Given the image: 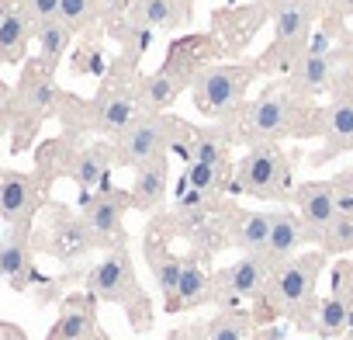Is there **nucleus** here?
Instances as JSON below:
<instances>
[{"label": "nucleus", "mask_w": 353, "mask_h": 340, "mask_svg": "<svg viewBox=\"0 0 353 340\" xmlns=\"http://www.w3.org/2000/svg\"><path fill=\"white\" fill-rule=\"evenodd\" d=\"M288 185H291V167L284 153L270 142L253 146L236 167V188L253 198H288Z\"/></svg>", "instance_id": "obj_2"}, {"label": "nucleus", "mask_w": 353, "mask_h": 340, "mask_svg": "<svg viewBox=\"0 0 353 340\" xmlns=\"http://www.w3.org/2000/svg\"><path fill=\"white\" fill-rule=\"evenodd\" d=\"M181 156L188 163H212V167H225V142L215 139V135H198L191 142H181L176 146Z\"/></svg>", "instance_id": "obj_33"}, {"label": "nucleus", "mask_w": 353, "mask_h": 340, "mask_svg": "<svg viewBox=\"0 0 353 340\" xmlns=\"http://www.w3.org/2000/svg\"><path fill=\"white\" fill-rule=\"evenodd\" d=\"M21 11H25V15H28V21L39 28V25H46V21H56V18H59V0H25Z\"/></svg>", "instance_id": "obj_35"}, {"label": "nucleus", "mask_w": 353, "mask_h": 340, "mask_svg": "<svg viewBox=\"0 0 353 340\" xmlns=\"http://www.w3.org/2000/svg\"><path fill=\"white\" fill-rule=\"evenodd\" d=\"M312 18H315V0H284L281 11H277V46H298L308 39V28H312Z\"/></svg>", "instance_id": "obj_21"}, {"label": "nucleus", "mask_w": 353, "mask_h": 340, "mask_svg": "<svg viewBox=\"0 0 353 340\" xmlns=\"http://www.w3.org/2000/svg\"><path fill=\"white\" fill-rule=\"evenodd\" d=\"M139 118V101L125 91H101V97L90 104V125L97 132H114L121 135L132 122Z\"/></svg>", "instance_id": "obj_15"}, {"label": "nucleus", "mask_w": 353, "mask_h": 340, "mask_svg": "<svg viewBox=\"0 0 353 340\" xmlns=\"http://www.w3.org/2000/svg\"><path fill=\"white\" fill-rule=\"evenodd\" d=\"M94 302H97L94 295H80V299L73 295V299H66V305H63V312H59L49 340H90L97 333Z\"/></svg>", "instance_id": "obj_17"}, {"label": "nucleus", "mask_w": 353, "mask_h": 340, "mask_svg": "<svg viewBox=\"0 0 353 340\" xmlns=\"http://www.w3.org/2000/svg\"><path fill=\"white\" fill-rule=\"evenodd\" d=\"M35 247L42 254H52L63 264H77L90 250L104 247V240L83 223V216H73L70 209H49V223L35 236Z\"/></svg>", "instance_id": "obj_4"}, {"label": "nucleus", "mask_w": 353, "mask_h": 340, "mask_svg": "<svg viewBox=\"0 0 353 340\" xmlns=\"http://www.w3.org/2000/svg\"><path fill=\"white\" fill-rule=\"evenodd\" d=\"M263 340H277V337H263Z\"/></svg>", "instance_id": "obj_38"}, {"label": "nucleus", "mask_w": 353, "mask_h": 340, "mask_svg": "<svg viewBox=\"0 0 353 340\" xmlns=\"http://www.w3.org/2000/svg\"><path fill=\"white\" fill-rule=\"evenodd\" d=\"M125 209H132V198L125 191H101V195H83V223L104 240V247L121 233Z\"/></svg>", "instance_id": "obj_12"}, {"label": "nucleus", "mask_w": 353, "mask_h": 340, "mask_svg": "<svg viewBox=\"0 0 353 340\" xmlns=\"http://www.w3.org/2000/svg\"><path fill=\"white\" fill-rule=\"evenodd\" d=\"M350 323H353V316H350L346 299L332 295V299L319 302V309H315V330H319V337H339V333L350 330Z\"/></svg>", "instance_id": "obj_29"}, {"label": "nucleus", "mask_w": 353, "mask_h": 340, "mask_svg": "<svg viewBox=\"0 0 353 340\" xmlns=\"http://www.w3.org/2000/svg\"><path fill=\"white\" fill-rule=\"evenodd\" d=\"M52 101H56V87H52V73L39 66H28L18 91H14V118H18V142H14V153H21L32 139V132L39 129V122L52 111Z\"/></svg>", "instance_id": "obj_7"}, {"label": "nucleus", "mask_w": 353, "mask_h": 340, "mask_svg": "<svg viewBox=\"0 0 353 340\" xmlns=\"http://www.w3.org/2000/svg\"><path fill=\"white\" fill-rule=\"evenodd\" d=\"M181 91H184V77H181V73H173V70H159V73H152V77L142 84V91H139V104H142L145 111H152V115H156V111L170 108Z\"/></svg>", "instance_id": "obj_25"}, {"label": "nucleus", "mask_w": 353, "mask_h": 340, "mask_svg": "<svg viewBox=\"0 0 353 340\" xmlns=\"http://www.w3.org/2000/svg\"><path fill=\"white\" fill-rule=\"evenodd\" d=\"M87 295H94L97 302H121L128 323L139 330L149 323V302L135 285V267L121 243L87 274Z\"/></svg>", "instance_id": "obj_1"}, {"label": "nucleus", "mask_w": 353, "mask_h": 340, "mask_svg": "<svg viewBox=\"0 0 353 340\" xmlns=\"http://www.w3.org/2000/svg\"><path fill=\"white\" fill-rule=\"evenodd\" d=\"M322 254H346L353 250V212H339L322 233H319Z\"/></svg>", "instance_id": "obj_32"}, {"label": "nucleus", "mask_w": 353, "mask_h": 340, "mask_svg": "<svg viewBox=\"0 0 353 340\" xmlns=\"http://www.w3.org/2000/svg\"><path fill=\"white\" fill-rule=\"evenodd\" d=\"M97 18V0H59V21L70 32L87 28Z\"/></svg>", "instance_id": "obj_34"}, {"label": "nucleus", "mask_w": 353, "mask_h": 340, "mask_svg": "<svg viewBox=\"0 0 353 340\" xmlns=\"http://www.w3.org/2000/svg\"><path fill=\"white\" fill-rule=\"evenodd\" d=\"M208 299H212V274H208L198 261H184L173 312H176V309H194V305H201V302H208Z\"/></svg>", "instance_id": "obj_26"}, {"label": "nucleus", "mask_w": 353, "mask_h": 340, "mask_svg": "<svg viewBox=\"0 0 353 340\" xmlns=\"http://www.w3.org/2000/svg\"><path fill=\"white\" fill-rule=\"evenodd\" d=\"M42 191H46V181L39 174L0 170V219L18 233H28V226L42 205Z\"/></svg>", "instance_id": "obj_8"}, {"label": "nucleus", "mask_w": 353, "mask_h": 340, "mask_svg": "<svg viewBox=\"0 0 353 340\" xmlns=\"http://www.w3.org/2000/svg\"><path fill=\"white\" fill-rule=\"evenodd\" d=\"M0 278L11 281V288L25 292L32 281H42L32 267V240L28 233L8 229V236H0Z\"/></svg>", "instance_id": "obj_13"}, {"label": "nucleus", "mask_w": 353, "mask_h": 340, "mask_svg": "<svg viewBox=\"0 0 353 340\" xmlns=\"http://www.w3.org/2000/svg\"><path fill=\"white\" fill-rule=\"evenodd\" d=\"M145 261H149V271L163 292V302H166V312H173V302H176V285H181V271H184V261L170 254L163 243H156V236H145Z\"/></svg>", "instance_id": "obj_18"}, {"label": "nucleus", "mask_w": 353, "mask_h": 340, "mask_svg": "<svg viewBox=\"0 0 353 340\" xmlns=\"http://www.w3.org/2000/svg\"><path fill=\"white\" fill-rule=\"evenodd\" d=\"M166 185H170L166 156H159V160L139 167V170H135V185H132V191H128L132 209H135V212H152V209H159L163 198H166Z\"/></svg>", "instance_id": "obj_16"}, {"label": "nucleus", "mask_w": 353, "mask_h": 340, "mask_svg": "<svg viewBox=\"0 0 353 340\" xmlns=\"http://www.w3.org/2000/svg\"><path fill=\"white\" fill-rule=\"evenodd\" d=\"M225 181H229V163H225V167H212V163H188V170H184V185H181V188H194V191L212 195V191H222V188H225Z\"/></svg>", "instance_id": "obj_31"}, {"label": "nucleus", "mask_w": 353, "mask_h": 340, "mask_svg": "<svg viewBox=\"0 0 353 340\" xmlns=\"http://www.w3.org/2000/svg\"><path fill=\"white\" fill-rule=\"evenodd\" d=\"M346 340H353V323H350V333H346Z\"/></svg>", "instance_id": "obj_37"}, {"label": "nucleus", "mask_w": 353, "mask_h": 340, "mask_svg": "<svg viewBox=\"0 0 353 340\" xmlns=\"http://www.w3.org/2000/svg\"><path fill=\"white\" fill-rule=\"evenodd\" d=\"M111 163H114V146H101V142H94V146L80 149V153L70 160V178L80 185L83 195H90V191L108 178Z\"/></svg>", "instance_id": "obj_19"}, {"label": "nucleus", "mask_w": 353, "mask_h": 340, "mask_svg": "<svg viewBox=\"0 0 353 340\" xmlns=\"http://www.w3.org/2000/svg\"><path fill=\"white\" fill-rule=\"evenodd\" d=\"M332 84V56L325 53H308L294 66V91L298 94H322Z\"/></svg>", "instance_id": "obj_27"}, {"label": "nucleus", "mask_w": 353, "mask_h": 340, "mask_svg": "<svg viewBox=\"0 0 353 340\" xmlns=\"http://www.w3.org/2000/svg\"><path fill=\"white\" fill-rule=\"evenodd\" d=\"M35 39H39V63H42V70H49V73H52V70L59 66V59L66 56L73 32L56 18V21L39 25V28H35Z\"/></svg>", "instance_id": "obj_28"}, {"label": "nucleus", "mask_w": 353, "mask_h": 340, "mask_svg": "<svg viewBox=\"0 0 353 340\" xmlns=\"http://www.w3.org/2000/svg\"><path fill=\"white\" fill-rule=\"evenodd\" d=\"M332 4H339V0H332Z\"/></svg>", "instance_id": "obj_39"}, {"label": "nucleus", "mask_w": 353, "mask_h": 340, "mask_svg": "<svg viewBox=\"0 0 353 340\" xmlns=\"http://www.w3.org/2000/svg\"><path fill=\"white\" fill-rule=\"evenodd\" d=\"M201 340H250V316L225 309L201 326Z\"/></svg>", "instance_id": "obj_30"}, {"label": "nucleus", "mask_w": 353, "mask_h": 340, "mask_svg": "<svg viewBox=\"0 0 353 340\" xmlns=\"http://www.w3.org/2000/svg\"><path fill=\"white\" fill-rule=\"evenodd\" d=\"M325 135L332 139L329 149L315 153V163H322L332 153H343L353 146V97H339L329 111H325Z\"/></svg>", "instance_id": "obj_24"}, {"label": "nucleus", "mask_w": 353, "mask_h": 340, "mask_svg": "<svg viewBox=\"0 0 353 340\" xmlns=\"http://www.w3.org/2000/svg\"><path fill=\"white\" fill-rule=\"evenodd\" d=\"M315 236H312V229L294 216V212H288V209H277V212H270V240H267V257L281 267L284 261H291L294 254H298V247H305V243H312Z\"/></svg>", "instance_id": "obj_14"}, {"label": "nucleus", "mask_w": 353, "mask_h": 340, "mask_svg": "<svg viewBox=\"0 0 353 340\" xmlns=\"http://www.w3.org/2000/svg\"><path fill=\"white\" fill-rule=\"evenodd\" d=\"M291 198L298 202L301 223L312 229V236H315V243H319V233L339 216L332 181H305V185H298V188L291 191Z\"/></svg>", "instance_id": "obj_11"}, {"label": "nucleus", "mask_w": 353, "mask_h": 340, "mask_svg": "<svg viewBox=\"0 0 353 340\" xmlns=\"http://www.w3.org/2000/svg\"><path fill=\"white\" fill-rule=\"evenodd\" d=\"M250 80H253L250 66H236V63L208 66V70H201L194 77V104L205 115H229L243 101Z\"/></svg>", "instance_id": "obj_6"}, {"label": "nucleus", "mask_w": 353, "mask_h": 340, "mask_svg": "<svg viewBox=\"0 0 353 340\" xmlns=\"http://www.w3.org/2000/svg\"><path fill=\"white\" fill-rule=\"evenodd\" d=\"M132 18L145 28H176L191 18V0H139Z\"/></svg>", "instance_id": "obj_23"}, {"label": "nucleus", "mask_w": 353, "mask_h": 340, "mask_svg": "<svg viewBox=\"0 0 353 340\" xmlns=\"http://www.w3.org/2000/svg\"><path fill=\"white\" fill-rule=\"evenodd\" d=\"M325 264V254H305V257H291L274 271V292L284 312L291 316H305L315 305V281H319V267Z\"/></svg>", "instance_id": "obj_5"}, {"label": "nucleus", "mask_w": 353, "mask_h": 340, "mask_svg": "<svg viewBox=\"0 0 353 340\" xmlns=\"http://www.w3.org/2000/svg\"><path fill=\"white\" fill-rule=\"evenodd\" d=\"M173 118L163 115H139L118 139H114V163L118 167H145L159 156H166V146H173Z\"/></svg>", "instance_id": "obj_3"}, {"label": "nucleus", "mask_w": 353, "mask_h": 340, "mask_svg": "<svg viewBox=\"0 0 353 340\" xmlns=\"http://www.w3.org/2000/svg\"><path fill=\"white\" fill-rule=\"evenodd\" d=\"M32 32H35V25L28 21V15L21 8L0 11V63H21Z\"/></svg>", "instance_id": "obj_20"}, {"label": "nucleus", "mask_w": 353, "mask_h": 340, "mask_svg": "<svg viewBox=\"0 0 353 340\" xmlns=\"http://www.w3.org/2000/svg\"><path fill=\"white\" fill-rule=\"evenodd\" d=\"M277 264L267 254H243V261H236L232 267L219 271L212 281V295H225V299H260L274 278Z\"/></svg>", "instance_id": "obj_9"}, {"label": "nucleus", "mask_w": 353, "mask_h": 340, "mask_svg": "<svg viewBox=\"0 0 353 340\" xmlns=\"http://www.w3.org/2000/svg\"><path fill=\"white\" fill-rule=\"evenodd\" d=\"M4 129H8V111L0 108V135H4Z\"/></svg>", "instance_id": "obj_36"}, {"label": "nucleus", "mask_w": 353, "mask_h": 340, "mask_svg": "<svg viewBox=\"0 0 353 340\" xmlns=\"http://www.w3.org/2000/svg\"><path fill=\"white\" fill-rule=\"evenodd\" d=\"M291 122H294V104H291V97L288 94H263L253 108H250V115H246V135L253 139V142H270V139H277V135H284L288 129H291Z\"/></svg>", "instance_id": "obj_10"}, {"label": "nucleus", "mask_w": 353, "mask_h": 340, "mask_svg": "<svg viewBox=\"0 0 353 340\" xmlns=\"http://www.w3.org/2000/svg\"><path fill=\"white\" fill-rule=\"evenodd\" d=\"M270 240V212H239L229 233V243L243 254H263Z\"/></svg>", "instance_id": "obj_22"}]
</instances>
